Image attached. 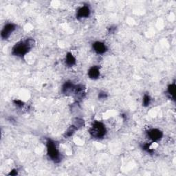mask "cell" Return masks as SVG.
Wrapping results in <instances>:
<instances>
[{
    "mask_svg": "<svg viewBox=\"0 0 176 176\" xmlns=\"http://www.w3.org/2000/svg\"><path fill=\"white\" fill-rule=\"evenodd\" d=\"M34 46L33 39H28L25 41H21L16 43L12 49V54L14 56L22 57L28 53L32 47Z\"/></svg>",
    "mask_w": 176,
    "mask_h": 176,
    "instance_id": "cell-1",
    "label": "cell"
},
{
    "mask_svg": "<svg viewBox=\"0 0 176 176\" xmlns=\"http://www.w3.org/2000/svg\"><path fill=\"white\" fill-rule=\"evenodd\" d=\"M47 150L48 155L52 160L55 162H59L61 160V156L55 144L51 140H48L47 142Z\"/></svg>",
    "mask_w": 176,
    "mask_h": 176,
    "instance_id": "cell-2",
    "label": "cell"
},
{
    "mask_svg": "<svg viewBox=\"0 0 176 176\" xmlns=\"http://www.w3.org/2000/svg\"><path fill=\"white\" fill-rule=\"evenodd\" d=\"M107 130L105 125L100 122L94 123L92 127L90 130V135L94 138H101L106 134Z\"/></svg>",
    "mask_w": 176,
    "mask_h": 176,
    "instance_id": "cell-3",
    "label": "cell"
},
{
    "mask_svg": "<svg viewBox=\"0 0 176 176\" xmlns=\"http://www.w3.org/2000/svg\"><path fill=\"white\" fill-rule=\"evenodd\" d=\"M15 28H16L15 25H14L13 24H6L2 31L1 36L2 38L4 39H8L12 32L15 30Z\"/></svg>",
    "mask_w": 176,
    "mask_h": 176,
    "instance_id": "cell-4",
    "label": "cell"
},
{
    "mask_svg": "<svg viewBox=\"0 0 176 176\" xmlns=\"http://www.w3.org/2000/svg\"><path fill=\"white\" fill-rule=\"evenodd\" d=\"M148 136L153 141H158L162 138V133L157 129H152L148 131Z\"/></svg>",
    "mask_w": 176,
    "mask_h": 176,
    "instance_id": "cell-5",
    "label": "cell"
},
{
    "mask_svg": "<svg viewBox=\"0 0 176 176\" xmlns=\"http://www.w3.org/2000/svg\"><path fill=\"white\" fill-rule=\"evenodd\" d=\"M93 48L94 50V51L98 54H104L107 51V50L105 44L102 43V42L99 41L95 42V43L93 44Z\"/></svg>",
    "mask_w": 176,
    "mask_h": 176,
    "instance_id": "cell-6",
    "label": "cell"
},
{
    "mask_svg": "<svg viewBox=\"0 0 176 176\" xmlns=\"http://www.w3.org/2000/svg\"><path fill=\"white\" fill-rule=\"evenodd\" d=\"M90 10L88 6H83L77 12V18H85V17H88L90 16Z\"/></svg>",
    "mask_w": 176,
    "mask_h": 176,
    "instance_id": "cell-7",
    "label": "cell"
},
{
    "mask_svg": "<svg viewBox=\"0 0 176 176\" xmlns=\"http://www.w3.org/2000/svg\"><path fill=\"white\" fill-rule=\"evenodd\" d=\"M89 77L91 79H96L100 76V72H99V68L97 66H93L89 70L88 72Z\"/></svg>",
    "mask_w": 176,
    "mask_h": 176,
    "instance_id": "cell-8",
    "label": "cell"
},
{
    "mask_svg": "<svg viewBox=\"0 0 176 176\" xmlns=\"http://www.w3.org/2000/svg\"><path fill=\"white\" fill-rule=\"evenodd\" d=\"M66 63L68 66H72L76 63V59L74 57L72 54L68 53L66 55Z\"/></svg>",
    "mask_w": 176,
    "mask_h": 176,
    "instance_id": "cell-9",
    "label": "cell"
},
{
    "mask_svg": "<svg viewBox=\"0 0 176 176\" xmlns=\"http://www.w3.org/2000/svg\"><path fill=\"white\" fill-rule=\"evenodd\" d=\"M77 129L78 128L76 127L75 125L70 126V127L68 128V130L66 131L65 136H66V137H70V136H71L74 132H75V131L77 130Z\"/></svg>",
    "mask_w": 176,
    "mask_h": 176,
    "instance_id": "cell-10",
    "label": "cell"
},
{
    "mask_svg": "<svg viewBox=\"0 0 176 176\" xmlns=\"http://www.w3.org/2000/svg\"><path fill=\"white\" fill-rule=\"evenodd\" d=\"M168 92L170 94L171 96H172L173 98H174L175 92V85L174 83L171 84L168 88Z\"/></svg>",
    "mask_w": 176,
    "mask_h": 176,
    "instance_id": "cell-11",
    "label": "cell"
},
{
    "mask_svg": "<svg viewBox=\"0 0 176 176\" xmlns=\"http://www.w3.org/2000/svg\"><path fill=\"white\" fill-rule=\"evenodd\" d=\"M150 96L148 95H145L143 98V105L144 106H148L150 104Z\"/></svg>",
    "mask_w": 176,
    "mask_h": 176,
    "instance_id": "cell-12",
    "label": "cell"
},
{
    "mask_svg": "<svg viewBox=\"0 0 176 176\" xmlns=\"http://www.w3.org/2000/svg\"><path fill=\"white\" fill-rule=\"evenodd\" d=\"M149 144H145V145L143 146V149H145V151H147V152H149V153H152V152H153V150H152L150 149V147H149Z\"/></svg>",
    "mask_w": 176,
    "mask_h": 176,
    "instance_id": "cell-13",
    "label": "cell"
},
{
    "mask_svg": "<svg viewBox=\"0 0 176 176\" xmlns=\"http://www.w3.org/2000/svg\"><path fill=\"white\" fill-rule=\"evenodd\" d=\"M14 103H15V105L18 107H22L24 105L23 102H22V101H19V100H14Z\"/></svg>",
    "mask_w": 176,
    "mask_h": 176,
    "instance_id": "cell-14",
    "label": "cell"
},
{
    "mask_svg": "<svg viewBox=\"0 0 176 176\" xmlns=\"http://www.w3.org/2000/svg\"><path fill=\"white\" fill-rule=\"evenodd\" d=\"M99 98H105L106 97V94L105 93H101L99 94Z\"/></svg>",
    "mask_w": 176,
    "mask_h": 176,
    "instance_id": "cell-15",
    "label": "cell"
},
{
    "mask_svg": "<svg viewBox=\"0 0 176 176\" xmlns=\"http://www.w3.org/2000/svg\"><path fill=\"white\" fill-rule=\"evenodd\" d=\"M17 171L16 170H13V171H12V172L10 173V175H17Z\"/></svg>",
    "mask_w": 176,
    "mask_h": 176,
    "instance_id": "cell-16",
    "label": "cell"
}]
</instances>
